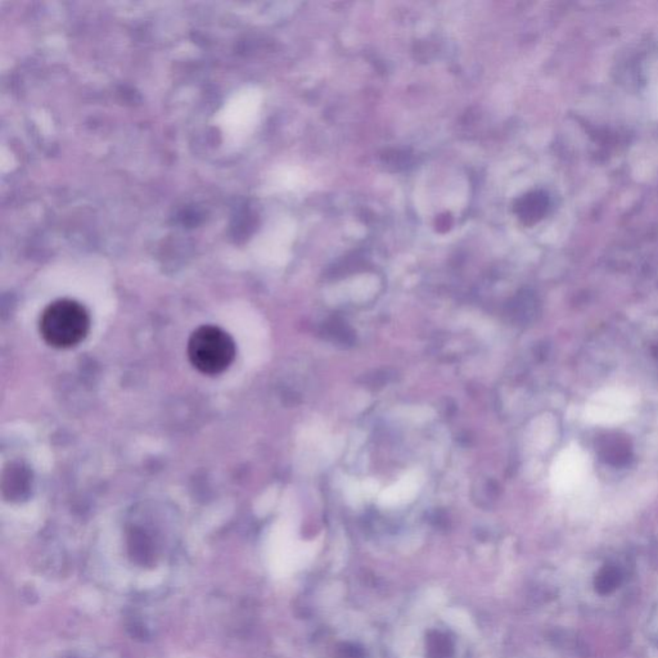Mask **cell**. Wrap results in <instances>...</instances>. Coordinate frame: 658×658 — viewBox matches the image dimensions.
<instances>
[{"mask_svg": "<svg viewBox=\"0 0 658 658\" xmlns=\"http://www.w3.org/2000/svg\"><path fill=\"white\" fill-rule=\"evenodd\" d=\"M90 315L83 303L70 299L56 300L44 309L39 332L50 347L71 348L88 336Z\"/></svg>", "mask_w": 658, "mask_h": 658, "instance_id": "1", "label": "cell"}, {"mask_svg": "<svg viewBox=\"0 0 658 658\" xmlns=\"http://www.w3.org/2000/svg\"><path fill=\"white\" fill-rule=\"evenodd\" d=\"M189 362L198 372L218 375L230 368L237 356L236 342L221 327H198L188 339Z\"/></svg>", "mask_w": 658, "mask_h": 658, "instance_id": "2", "label": "cell"}, {"mask_svg": "<svg viewBox=\"0 0 658 658\" xmlns=\"http://www.w3.org/2000/svg\"><path fill=\"white\" fill-rule=\"evenodd\" d=\"M596 450L607 464L623 467L632 461L633 447L629 438L620 432H607L597 440Z\"/></svg>", "mask_w": 658, "mask_h": 658, "instance_id": "3", "label": "cell"}, {"mask_svg": "<svg viewBox=\"0 0 658 658\" xmlns=\"http://www.w3.org/2000/svg\"><path fill=\"white\" fill-rule=\"evenodd\" d=\"M548 206V198L544 196L540 192L527 194L519 200L518 205L516 206L517 214L527 224L539 221L545 212Z\"/></svg>", "mask_w": 658, "mask_h": 658, "instance_id": "4", "label": "cell"}, {"mask_svg": "<svg viewBox=\"0 0 658 658\" xmlns=\"http://www.w3.org/2000/svg\"><path fill=\"white\" fill-rule=\"evenodd\" d=\"M621 579H623V576H621L620 570L617 567L606 564L597 573L594 587H596L598 593L607 596V594L612 593L618 588V585L621 584Z\"/></svg>", "mask_w": 658, "mask_h": 658, "instance_id": "5", "label": "cell"}, {"mask_svg": "<svg viewBox=\"0 0 658 658\" xmlns=\"http://www.w3.org/2000/svg\"><path fill=\"white\" fill-rule=\"evenodd\" d=\"M450 653H452V643L443 634L435 633L434 636L428 639L429 658H447Z\"/></svg>", "mask_w": 658, "mask_h": 658, "instance_id": "6", "label": "cell"}]
</instances>
